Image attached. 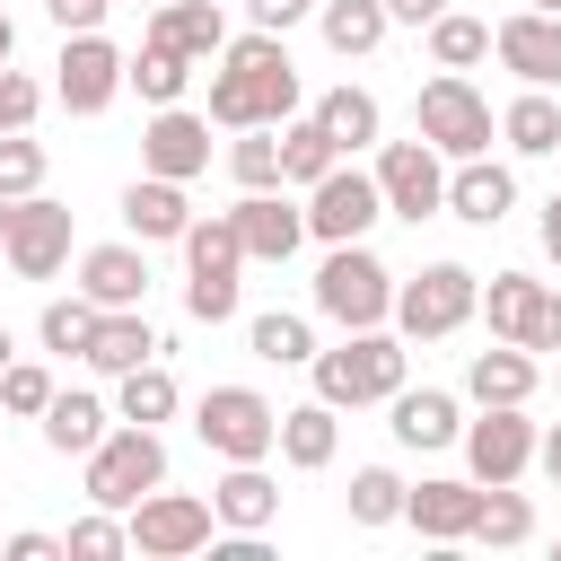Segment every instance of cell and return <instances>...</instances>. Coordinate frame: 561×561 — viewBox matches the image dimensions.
I'll return each mask as SVG.
<instances>
[{
	"mask_svg": "<svg viewBox=\"0 0 561 561\" xmlns=\"http://www.w3.org/2000/svg\"><path fill=\"white\" fill-rule=\"evenodd\" d=\"M245 18H254L263 35H289L298 18H316V0H245Z\"/></svg>",
	"mask_w": 561,
	"mask_h": 561,
	"instance_id": "cell-47",
	"label": "cell"
},
{
	"mask_svg": "<svg viewBox=\"0 0 561 561\" xmlns=\"http://www.w3.org/2000/svg\"><path fill=\"white\" fill-rule=\"evenodd\" d=\"M447 210L473 219V228H500V219L517 210V175H508L491 149H482V158H456V167H447Z\"/></svg>",
	"mask_w": 561,
	"mask_h": 561,
	"instance_id": "cell-19",
	"label": "cell"
},
{
	"mask_svg": "<svg viewBox=\"0 0 561 561\" xmlns=\"http://www.w3.org/2000/svg\"><path fill=\"white\" fill-rule=\"evenodd\" d=\"M535 465L561 482V421H552V430H535Z\"/></svg>",
	"mask_w": 561,
	"mask_h": 561,
	"instance_id": "cell-50",
	"label": "cell"
},
{
	"mask_svg": "<svg viewBox=\"0 0 561 561\" xmlns=\"http://www.w3.org/2000/svg\"><path fill=\"white\" fill-rule=\"evenodd\" d=\"M543 254H552V263H561V193H552V202H543Z\"/></svg>",
	"mask_w": 561,
	"mask_h": 561,
	"instance_id": "cell-51",
	"label": "cell"
},
{
	"mask_svg": "<svg viewBox=\"0 0 561 561\" xmlns=\"http://www.w3.org/2000/svg\"><path fill=\"white\" fill-rule=\"evenodd\" d=\"M245 342H254V359H272V368H307V359H316V324L289 316V307H263V316L245 324Z\"/></svg>",
	"mask_w": 561,
	"mask_h": 561,
	"instance_id": "cell-36",
	"label": "cell"
},
{
	"mask_svg": "<svg viewBox=\"0 0 561 561\" xmlns=\"http://www.w3.org/2000/svg\"><path fill=\"white\" fill-rule=\"evenodd\" d=\"M0 254H9V272H18V280H53V272L70 263V210H61V202H44V193H26V202L9 210Z\"/></svg>",
	"mask_w": 561,
	"mask_h": 561,
	"instance_id": "cell-15",
	"label": "cell"
},
{
	"mask_svg": "<svg viewBox=\"0 0 561 561\" xmlns=\"http://www.w3.org/2000/svg\"><path fill=\"white\" fill-rule=\"evenodd\" d=\"M193 438L219 456V465H263L272 438H280V412L254 394V386H210L193 403Z\"/></svg>",
	"mask_w": 561,
	"mask_h": 561,
	"instance_id": "cell-7",
	"label": "cell"
},
{
	"mask_svg": "<svg viewBox=\"0 0 561 561\" xmlns=\"http://www.w3.org/2000/svg\"><path fill=\"white\" fill-rule=\"evenodd\" d=\"M403 517V473L394 465H359L351 473V526H394Z\"/></svg>",
	"mask_w": 561,
	"mask_h": 561,
	"instance_id": "cell-41",
	"label": "cell"
},
{
	"mask_svg": "<svg viewBox=\"0 0 561 561\" xmlns=\"http://www.w3.org/2000/svg\"><path fill=\"white\" fill-rule=\"evenodd\" d=\"M473 508H482V482H403V526L430 535V543H465L473 535Z\"/></svg>",
	"mask_w": 561,
	"mask_h": 561,
	"instance_id": "cell-22",
	"label": "cell"
},
{
	"mask_svg": "<svg viewBox=\"0 0 561 561\" xmlns=\"http://www.w3.org/2000/svg\"><path fill=\"white\" fill-rule=\"evenodd\" d=\"M9 210H18V202H9V193H0V237H9Z\"/></svg>",
	"mask_w": 561,
	"mask_h": 561,
	"instance_id": "cell-54",
	"label": "cell"
},
{
	"mask_svg": "<svg viewBox=\"0 0 561 561\" xmlns=\"http://www.w3.org/2000/svg\"><path fill=\"white\" fill-rule=\"evenodd\" d=\"M105 9H114V0H44V18H53L61 35H88V26H105Z\"/></svg>",
	"mask_w": 561,
	"mask_h": 561,
	"instance_id": "cell-46",
	"label": "cell"
},
{
	"mask_svg": "<svg viewBox=\"0 0 561 561\" xmlns=\"http://www.w3.org/2000/svg\"><path fill=\"white\" fill-rule=\"evenodd\" d=\"M44 403H53V368H44V359H9V368H0V412L44 421Z\"/></svg>",
	"mask_w": 561,
	"mask_h": 561,
	"instance_id": "cell-43",
	"label": "cell"
},
{
	"mask_svg": "<svg viewBox=\"0 0 561 561\" xmlns=\"http://www.w3.org/2000/svg\"><path fill=\"white\" fill-rule=\"evenodd\" d=\"M9 359H18V342H9V324H0V368H9Z\"/></svg>",
	"mask_w": 561,
	"mask_h": 561,
	"instance_id": "cell-53",
	"label": "cell"
},
{
	"mask_svg": "<svg viewBox=\"0 0 561 561\" xmlns=\"http://www.w3.org/2000/svg\"><path fill=\"white\" fill-rule=\"evenodd\" d=\"M140 9H158V0H140Z\"/></svg>",
	"mask_w": 561,
	"mask_h": 561,
	"instance_id": "cell-57",
	"label": "cell"
},
{
	"mask_svg": "<svg viewBox=\"0 0 561 561\" xmlns=\"http://www.w3.org/2000/svg\"><path fill=\"white\" fill-rule=\"evenodd\" d=\"M149 35L175 44L184 61H219V44H228V9H219V0H158V9H149Z\"/></svg>",
	"mask_w": 561,
	"mask_h": 561,
	"instance_id": "cell-25",
	"label": "cell"
},
{
	"mask_svg": "<svg viewBox=\"0 0 561 561\" xmlns=\"http://www.w3.org/2000/svg\"><path fill=\"white\" fill-rule=\"evenodd\" d=\"M316 123H324V140H333L342 158H359V149L377 140V123H386V114H377V96H368V88H351V79H342V88H324V96H316Z\"/></svg>",
	"mask_w": 561,
	"mask_h": 561,
	"instance_id": "cell-31",
	"label": "cell"
},
{
	"mask_svg": "<svg viewBox=\"0 0 561 561\" xmlns=\"http://www.w3.org/2000/svg\"><path fill=\"white\" fill-rule=\"evenodd\" d=\"M552 386H561V351H552Z\"/></svg>",
	"mask_w": 561,
	"mask_h": 561,
	"instance_id": "cell-56",
	"label": "cell"
},
{
	"mask_svg": "<svg viewBox=\"0 0 561 561\" xmlns=\"http://www.w3.org/2000/svg\"><path fill=\"white\" fill-rule=\"evenodd\" d=\"M158 351H167V342L149 333L140 307H105V316H96V342H88V368H96V377H123V368H140V359H158Z\"/></svg>",
	"mask_w": 561,
	"mask_h": 561,
	"instance_id": "cell-26",
	"label": "cell"
},
{
	"mask_svg": "<svg viewBox=\"0 0 561 561\" xmlns=\"http://www.w3.org/2000/svg\"><path fill=\"white\" fill-rule=\"evenodd\" d=\"M535 377H543V368H535V351H517V342H491V351L465 359V394H473V403H526Z\"/></svg>",
	"mask_w": 561,
	"mask_h": 561,
	"instance_id": "cell-27",
	"label": "cell"
},
{
	"mask_svg": "<svg viewBox=\"0 0 561 561\" xmlns=\"http://www.w3.org/2000/svg\"><path fill=\"white\" fill-rule=\"evenodd\" d=\"M430 61H438V70H473V61H491V26L465 18V9H438V18H430Z\"/></svg>",
	"mask_w": 561,
	"mask_h": 561,
	"instance_id": "cell-38",
	"label": "cell"
},
{
	"mask_svg": "<svg viewBox=\"0 0 561 561\" xmlns=\"http://www.w3.org/2000/svg\"><path fill=\"white\" fill-rule=\"evenodd\" d=\"M53 96H61L70 114H105V105L123 96V53L105 44V26H88V35H61V61H53Z\"/></svg>",
	"mask_w": 561,
	"mask_h": 561,
	"instance_id": "cell-13",
	"label": "cell"
},
{
	"mask_svg": "<svg viewBox=\"0 0 561 561\" xmlns=\"http://www.w3.org/2000/svg\"><path fill=\"white\" fill-rule=\"evenodd\" d=\"M368 175H377V193H386V219H412V228H421V219L447 210V158H438L421 131H412V140H386Z\"/></svg>",
	"mask_w": 561,
	"mask_h": 561,
	"instance_id": "cell-10",
	"label": "cell"
},
{
	"mask_svg": "<svg viewBox=\"0 0 561 561\" xmlns=\"http://www.w3.org/2000/svg\"><path fill=\"white\" fill-rule=\"evenodd\" d=\"M386 412H394V421H386L394 447H421V456H430V447H456V430H465V412H456L447 386H394Z\"/></svg>",
	"mask_w": 561,
	"mask_h": 561,
	"instance_id": "cell-21",
	"label": "cell"
},
{
	"mask_svg": "<svg viewBox=\"0 0 561 561\" xmlns=\"http://www.w3.org/2000/svg\"><path fill=\"white\" fill-rule=\"evenodd\" d=\"M324 167H342V149L324 140V123H316V114H289V123H280V184H298V193H307Z\"/></svg>",
	"mask_w": 561,
	"mask_h": 561,
	"instance_id": "cell-35",
	"label": "cell"
},
{
	"mask_svg": "<svg viewBox=\"0 0 561 561\" xmlns=\"http://www.w3.org/2000/svg\"><path fill=\"white\" fill-rule=\"evenodd\" d=\"M307 368H316V394H324L333 412H359V403H386V394L403 386L412 351H403V333L368 324V333H342V351H316Z\"/></svg>",
	"mask_w": 561,
	"mask_h": 561,
	"instance_id": "cell-2",
	"label": "cell"
},
{
	"mask_svg": "<svg viewBox=\"0 0 561 561\" xmlns=\"http://www.w3.org/2000/svg\"><path fill=\"white\" fill-rule=\"evenodd\" d=\"M491 53H500L526 88H561V18L517 9V18H500V26H491Z\"/></svg>",
	"mask_w": 561,
	"mask_h": 561,
	"instance_id": "cell-18",
	"label": "cell"
},
{
	"mask_svg": "<svg viewBox=\"0 0 561 561\" xmlns=\"http://www.w3.org/2000/svg\"><path fill=\"white\" fill-rule=\"evenodd\" d=\"M184 307L193 324H228L237 316V272H245V245H237V219L210 210V219H184Z\"/></svg>",
	"mask_w": 561,
	"mask_h": 561,
	"instance_id": "cell-3",
	"label": "cell"
},
{
	"mask_svg": "<svg viewBox=\"0 0 561 561\" xmlns=\"http://www.w3.org/2000/svg\"><path fill=\"white\" fill-rule=\"evenodd\" d=\"M184 219H193V202H184L175 175H131V184H123V228H131L140 245H175Z\"/></svg>",
	"mask_w": 561,
	"mask_h": 561,
	"instance_id": "cell-23",
	"label": "cell"
},
{
	"mask_svg": "<svg viewBox=\"0 0 561 561\" xmlns=\"http://www.w3.org/2000/svg\"><path fill=\"white\" fill-rule=\"evenodd\" d=\"M123 526H131V552L140 561H184V552H202L210 535H219V517H210V500H193V491H140L131 508H123Z\"/></svg>",
	"mask_w": 561,
	"mask_h": 561,
	"instance_id": "cell-9",
	"label": "cell"
},
{
	"mask_svg": "<svg viewBox=\"0 0 561 561\" xmlns=\"http://www.w3.org/2000/svg\"><path fill=\"white\" fill-rule=\"evenodd\" d=\"M114 421H140V430H158V421H175V377H167L158 359H140V368H123V394H114Z\"/></svg>",
	"mask_w": 561,
	"mask_h": 561,
	"instance_id": "cell-37",
	"label": "cell"
},
{
	"mask_svg": "<svg viewBox=\"0 0 561 561\" xmlns=\"http://www.w3.org/2000/svg\"><path fill=\"white\" fill-rule=\"evenodd\" d=\"M0 193H9V202L44 193V140H26V131H0Z\"/></svg>",
	"mask_w": 561,
	"mask_h": 561,
	"instance_id": "cell-44",
	"label": "cell"
},
{
	"mask_svg": "<svg viewBox=\"0 0 561 561\" xmlns=\"http://www.w3.org/2000/svg\"><path fill=\"white\" fill-rule=\"evenodd\" d=\"M500 140H508L517 158H561V105H552V88H526V96L500 114Z\"/></svg>",
	"mask_w": 561,
	"mask_h": 561,
	"instance_id": "cell-33",
	"label": "cell"
},
{
	"mask_svg": "<svg viewBox=\"0 0 561 561\" xmlns=\"http://www.w3.org/2000/svg\"><path fill=\"white\" fill-rule=\"evenodd\" d=\"M202 167H210V114L158 105L149 131H140V175H175V184H193Z\"/></svg>",
	"mask_w": 561,
	"mask_h": 561,
	"instance_id": "cell-17",
	"label": "cell"
},
{
	"mask_svg": "<svg viewBox=\"0 0 561 561\" xmlns=\"http://www.w3.org/2000/svg\"><path fill=\"white\" fill-rule=\"evenodd\" d=\"M96 316H105V307L70 289V298H53V307L35 316V333H44V351H61V359H88V342H96Z\"/></svg>",
	"mask_w": 561,
	"mask_h": 561,
	"instance_id": "cell-39",
	"label": "cell"
},
{
	"mask_svg": "<svg viewBox=\"0 0 561 561\" xmlns=\"http://www.w3.org/2000/svg\"><path fill=\"white\" fill-rule=\"evenodd\" d=\"M0 552H9V561H70L61 535H35V526H26V535H0Z\"/></svg>",
	"mask_w": 561,
	"mask_h": 561,
	"instance_id": "cell-48",
	"label": "cell"
},
{
	"mask_svg": "<svg viewBox=\"0 0 561 561\" xmlns=\"http://www.w3.org/2000/svg\"><path fill=\"white\" fill-rule=\"evenodd\" d=\"M316 316L324 324H342V333H368V324H386L394 316V272L351 237V245H333L324 263H316Z\"/></svg>",
	"mask_w": 561,
	"mask_h": 561,
	"instance_id": "cell-5",
	"label": "cell"
},
{
	"mask_svg": "<svg viewBox=\"0 0 561 561\" xmlns=\"http://www.w3.org/2000/svg\"><path fill=\"white\" fill-rule=\"evenodd\" d=\"M0 131H9V123H0Z\"/></svg>",
	"mask_w": 561,
	"mask_h": 561,
	"instance_id": "cell-58",
	"label": "cell"
},
{
	"mask_svg": "<svg viewBox=\"0 0 561 561\" xmlns=\"http://www.w3.org/2000/svg\"><path fill=\"white\" fill-rule=\"evenodd\" d=\"M412 131H421L438 158H482L491 131H500V114H491V96H482L465 70H438V79H421V96H412Z\"/></svg>",
	"mask_w": 561,
	"mask_h": 561,
	"instance_id": "cell-4",
	"label": "cell"
},
{
	"mask_svg": "<svg viewBox=\"0 0 561 561\" xmlns=\"http://www.w3.org/2000/svg\"><path fill=\"white\" fill-rule=\"evenodd\" d=\"M210 517H219L228 535H263V526L280 517V482H272L263 465H228V473L210 482Z\"/></svg>",
	"mask_w": 561,
	"mask_h": 561,
	"instance_id": "cell-24",
	"label": "cell"
},
{
	"mask_svg": "<svg viewBox=\"0 0 561 561\" xmlns=\"http://www.w3.org/2000/svg\"><path fill=\"white\" fill-rule=\"evenodd\" d=\"M473 298H482V272L421 263L412 280H394V333L403 342H447L456 324H473Z\"/></svg>",
	"mask_w": 561,
	"mask_h": 561,
	"instance_id": "cell-6",
	"label": "cell"
},
{
	"mask_svg": "<svg viewBox=\"0 0 561 561\" xmlns=\"http://www.w3.org/2000/svg\"><path fill=\"white\" fill-rule=\"evenodd\" d=\"M61 552H70V561H123V552H131V526H123V508H88V517L61 535Z\"/></svg>",
	"mask_w": 561,
	"mask_h": 561,
	"instance_id": "cell-42",
	"label": "cell"
},
{
	"mask_svg": "<svg viewBox=\"0 0 561 561\" xmlns=\"http://www.w3.org/2000/svg\"><path fill=\"white\" fill-rule=\"evenodd\" d=\"M79 465H88V508H131L140 491L167 482V447H158V430H140V421L105 430Z\"/></svg>",
	"mask_w": 561,
	"mask_h": 561,
	"instance_id": "cell-8",
	"label": "cell"
},
{
	"mask_svg": "<svg viewBox=\"0 0 561 561\" xmlns=\"http://www.w3.org/2000/svg\"><path fill=\"white\" fill-rule=\"evenodd\" d=\"M9 53H18V26H9V9H0V70H9Z\"/></svg>",
	"mask_w": 561,
	"mask_h": 561,
	"instance_id": "cell-52",
	"label": "cell"
},
{
	"mask_svg": "<svg viewBox=\"0 0 561 561\" xmlns=\"http://www.w3.org/2000/svg\"><path fill=\"white\" fill-rule=\"evenodd\" d=\"M473 307L491 316V342H517V351H561V298H552L543 280H526V272H491Z\"/></svg>",
	"mask_w": 561,
	"mask_h": 561,
	"instance_id": "cell-11",
	"label": "cell"
},
{
	"mask_svg": "<svg viewBox=\"0 0 561 561\" xmlns=\"http://www.w3.org/2000/svg\"><path fill=\"white\" fill-rule=\"evenodd\" d=\"M377 219H386V193H377V175H359L351 158H342V167H324V175L307 184V237L351 245V237H368Z\"/></svg>",
	"mask_w": 561,
	"mask_h": 561,
	"instance_id": "cell-12",
	"label": "cell"
},
{
	"mask_svg": "<svg viewBox=\"0 0 561 561\" xmlns=\"http://www.w3.org/2000/svg\"><path fill=\"white\" fill-rule=\"evenodd\" d=\"M526 535H535V500H526L517 482H482V508H473V543L508 552V543H526Z\"/></svg>",
	"mask_w": 561,
	"mask_h": 561,
	"instance_id": "cell-34",
	"label": "cell"
},
{
	"mask_svg": "<svg viewBox=\"0 0 561 561\" xmlns=\"http://www.w3.org/2000/svg\"><path fill=\"white\" fill-rule=\"evenodd\" d=\"M526 9H543V18H561V0H526Z\"/></svg>",
	"mask_w": 561,
	"mask_h": 561,
	"instance_id": "cell-55",
	"label": "cell"
},
{
	"mask_svg": "<svg viewBox=\"0 0 561 561\" xmlns=\"http://www.w3.org/2000/svg\"><path fill=\"white\" fill-rule=\"evenodd\" d=\"M447 0H386V26H430Z\"/></svg>",
	"mask_w": 561,
	"mask_h": 561,
	"instance_id": "cell-49",
	"label": "cell"
},
{
	"mask_svg": "<svg viewBox=\"0 0 561 561\" xmlns=\"http://www.w3.org/2000/svg\"><path fill=\"white\" fill-rule=\"evenodd\" d=\"M298 473H324L333 465V447H342V421H333V403L316 394V403H298V412H280V438H272Z\"/></svg>",
	"mask_w": 561,
	"mask_h": 561,
	"instance_id": "cell-29",
	"label": "cell"
},
{
	"mask_svg": "<svg viewBox=\"0 0 561 561\" xmlns=\"http://www.w3.org/2000/svg\"><path fill=\"white\" fill-rule=\"evenodd\" d=\"M105 430H114V412H105L96 394H61V386H53V403H44V447H53V456H88Z\"/></svg>",
	"mask_w": 561,
	"mask_h": 561,
	"instance_id": "cell-32",
	"label": "cell"
},
{
	"mask_svg": "<svg viewBox=\"0 0 561 561\" xmlns=\"http://www.w3.org/2000/svg\"><path fill=\"white\" fill-rule=\"evenodd\" d=\"M456 438H465L473 482H517V473L535 465V421H526V403H482V421H465Z\"/></svg>",
	"mask_w": 561,
	"mask_h": 561,
	"instance_id": "cell-14",
	"label": "cell"
},
{
	"mask_svg": "<svg viewBox=\"0 0 561 561\" xmlns=\"http://www.w3.org/2000/svg\"><path fill=\"white\" fill-rule=\"evenodd\" d=\"M0 421H9V412H0Z\"/></svg>",
	"mask_w": 561,
	"mask_h": 561,
	"instance_id": "cell-59",
	"label": "cell"
},
{
	"mask_svg": "<svg viewBox=\"0 0 561 561\" xmlns=\"http://www.w3.org/2000/svg\"><path fill=\"white\" fill-rule=\"evenodd\" d=\"M123 88H131L140 105H184V88H193V61H184L175 44H158V35H140V53L123 61Z\"/></svg>",
	"mask_w": 561,
	"mask_h": 561,
	"instance_id": "cell-28",
	"label": "cell"
},
{
	"mask_svg": "<svg viewBox=\"0 0 561 561\" xmlns=\"http://www.w3.org/2000/svg\"><path fill=\"white\" fill-rule=\"evenodd\" d=\"M228 219H237V245H245V263H289V254L307 245V202H289L280 184L245 193Z\"/></svg>",
	"mask_w": 561,
	"mask_h": 561,
	"instance_id": "cell-16",
	"label": "cell"
},
{
	"mask_svg": "<svg viewBox=\"0 0 561 561\" xmlns=\"http://www.w3.org/2000/svg\"><path fill=\"white\" fill-rule=\"evenodd\" d=\"M228 175H237L245 193L280 184V123H245V131H237V149H228Z\"/></svg>",
	"mask_w": 561,
	"mask_h": 561,
	"instance_id": "cell-40",
	"label": "cell"
},
{
	"mask_svg": "<svg viewBox=\"0 0 561 561\" xmlns=\"http://www.w3.org/2000/svg\"><path fill=\"white\" fill-rule=\"evenodd\" d=\"M298 114V61L280 35H228L219 44V70H210V123L245 131V123H289Z\"/></svg>",
	"mask_w": 561,
	"mask_h": 561,
	"instance_id": "cell-1",
	"label": "cell"
},
{
	"mask_svg": "<svg viewBox=\"0 0 561 561\" xmlns=\"http://www.w3.org/2000/svg\"><path fill=\"white\" fill-rule=\"evenodd\" d=\"M35 105H44V88H35L26 70H0V123H9V131H26V123H35Z\"/></svg>",
	"mask_w": 561,
	"mask_h": 561,
	"instance_id": "cell-45",
	"label": "cell"
},
{
	"mask_svg": "<svg viewBox=\"0 0 561 561\" xmlns=\"http://www.w3.org/2000/svg\"><path fill=\"white\" fill-rule=\"evenodd\" d=\"M316 35H324V53L359 61L386 44V0H316Z\"/></svg>",
	"mask_w": 561,
	"mask_h": 561,
	"instance_id": "cell-30",
	"label": "cell"
},
{
	"mask_svg": "<svg viewBox=\"0 0 561 561\" xmlns=\"http://www.w3.org/2000/svg\"><path fill=\"white\" fill-rule=\"evenodd\" d=\"M79 298H96V307H140V298H149V245H140V237L88 245V254H79Z\"/></svg>",
	"mask_w": 561,
	"mask_h": 561,
	"instance_id": "cell-20",
	"label": "cell"
}]
</instances>
